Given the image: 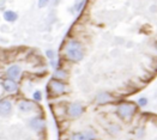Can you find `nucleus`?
I'll return each instance as SVG.
<instances>
[{
    "instance_id": "nucleus-1",
    "label": "nucleus",
    "mask_w": 157,
    "mask_h": 140,
    "mask_svg": "<svg viewBox=\"0 0 157 140\" xmlns=\"http://www.w3.org/2000/svg\"><path fill=\"white\" fill-rule=\"evenodd\" d=\"M64 55L72 62H79L84 58L83 44L77 40H68L64 47Z\"/></svg>"
},
{
    "instance_id": "nucleus-2",
    "label": "nucleus",
    "mask_w": 157,
    "mask_h": 140,
    "mask_svg": "<svg viewBox=\"0 0 157 140\" xmlns=\"http://www.w3.org/2000/svg\"><path fill=\"white\" fill-rule=\"evenodd\" d=\"M136 111V107L133 103H128V102H123L120 104H117L116 107V114L120 119H123L124 121H131L133 115Z\"/></svg>"
},
{
    "instance_id": "nucleus-3",
    "label": "nucleus",
    "mask_w": 157,
    "mask_h": 140,
    "mask_svg": "<svg viewBox=\"0 0 157 140\" xmlns=\"http://www.w3.org/2000/svg\"><path fill=\"white\" fill-rule=\"evenodd\" d=\"M48 89L55 96H61V95H64V93H66L67 90H68L67 84L64 80H59V79H55V78L49 80Z\"/></svg>"
},
{
    "instance_id": "nucleus-4",
    "label": "nucleus",
    "mask_w": 157,
    "mask_h": 140,
    "mask_svg": "<svg viewBox=\"0 0 157 140\" xmlns=\"http://www.w3.org/2000/svg\"><path fill=\"white\" fill-rule=\"evenodd\" d=\"M83 113H84V107H83L81 103L74 102V103H71V104L67 106L66 115H68V117L72 119V120L81 117Z\"/></svg>"
},
{
    "instance_id": "nucleus-5",
    "label": "nucleus",
    "mask_w": 157,
    "mask_h": 140,
    "mask_svg": "<svg viewBox=\"0 0 157 140\" xmlns=\"http://www.w3.org/2000/svg\"><path fill=\"white\" fill-rule=\"evenodd\" d=\"M13 109V104L11 100L9 98H1L0 100V116L1 117H7L11 115Z\"/></svg>"
},
{
    "instance_id": "nucleus-6",
    "label": "nucleus",
    "mask_w": 157,
    "mask_h": 140,
    "mask_svg": "<svg viewBox=\"0 0 157 140\" xmlns=\"http://www.w3.org/2000/svg\"><path fill=\"white\" fill-rule=\"evenodd\" d=\"M1 86H3L4 91L7 92V93H15V92L18 91V84H17V81L13 80V79H10V78H5L3 80V83H1Z\"/></svg>"
},
{
    "instance_id": "nucleus-7",
    "label": "nucleus",
    "mask_w": 157,
    "mask_h": 140,
    "mask_svg": "<svg viewBox=\"0 0 157 140\" xmlns=\"http://www.w3.org/2000/svg\"><path fill=\"white\" fill-rule=\"evenodd\" d=\"M29 127L35 130V132H41L43 128H45V121L41 119V117H32L30 121H29Z\"/></svg>"
},
{
    "instance_id": "nucleus-8",
    "label": "nucleus",
    "mask_w": 157,
    "mask_h": 140,
    "mask_svg": "<svg viewBox=\"0 0 157 140\" xmlns=\"http://www.w3.org/2000/svg\"><path fill=\"white\" fill-rule=\"evenodd\" d=\"M21 73H22V68H21L19 65H11V66L6 70V75H7V78L13 79V80H17V79L21 77Z\"/></svg>"
},
{
    "instance_id": "nucleus-9",
    "label": "nucleus",
    "mask_w": 157,
    "mask_h": 140,
    "mask_svg": "<svg viewBox=\"0 0 157 140\" xmlns=\"http://www.w3.org/2000/svg\"><path fill=\"white\" fill-rule=\"evenodd\" d=\"M17 107H18V109H19L22 113H30V111L34 110L35 103L31 102V101H29V100H21V101L18 102Z\"/></svg>"
},
{
    "instance_id": "nucleus-10",
    "label": "nucleus",
    "mask_w": 157,
    "mask_h": 140,
    "mask_svg": "<svg viewBox=\"0 0 157 140\" xmlns=\"http://www.w3.org/2000/svg\"><path fill=\"white\" fill-rule=\"evenodd\" d=\"M113 100V96L110 95L109 92H106V91H103V92H100L98 95L96 96V102L98 103V104H107V103H109L110 101Z\"/></svg>"
},
{
    "instance_id": "nucleus-11",
    "label": "nucleus",
    "mask_w": 157,
    "mask_h": 140,
    "mask_svg": "<svg viewBox=\"0 0 157 140\" xmlns=\"http://www.w3.org/2000/svg\"><path fill=\"white\" fill-rule=\"evenodd\" d=\"M4 19L9 23H13L18 19V15L12 10H7V11L4 12Z\"/></svg>"
},
{
    "instance_id": "nucleus-12",
    "label": "nucleus",
    "mask_w": 157,
    "mask_h": 140,
    "mask_svg": "<svg viewBox=\"0 0 157 140\" xmlns=\"http://www.w3.org/2000/svg\"><path fill=\"white\" fill-rule=\"evenodd\" d=\"M68 77L67 72L64 70V68H56L55 72H54V78L55 79H59V80H66Z\"/></svg>"
},
{
    "instance_id": "nucleus-13",
    "label": "nucleus",
    "mask_w": 157,
    "mask_h": 140,
    "mask_svg": "<svg viewBox=\"0 0 157 140\" xmlns=\"http://www.w3.org/2000/svg\"><path fill=\"white\" fill-rule=\"evenodd\" d=\"M83 133L85 134V136H87V139L88 140H95L96 138H97V134H96V132L90 127V128H87L85 130H83Z\"/></svg>"
},
{
    "instance_id": "nucleus-14",
    "label": "nucleus",
    "mask_w": 157,
    "mask_h": 140,
    "mask_svg": "<svg viewBox=\"0 0 157 140\" xmlns=\"http://www.w3.org/2000/svg\"><path fill=\"white\" fill-rule=\"evenodd\" d=\"M71 140H88L85 134L83 132H77V133H73L72 134V138Z\"/></svg>"
},
{
    "instance_id": "nucleus-15",
    "label": "nucleus",
    "mask_w": 157,
    "mask_h": 140,
    "mask_svg": "<svg viewBox=\"0 0 157 140\" xmlns=\"http://www.w3.org/2000/svg\"><path fill=\"white\" fill-rule=\"evenodd\" d=\"M42 92L40 91V90H36L34 93H32V100L35 101V102H41L42 101Z\"/></svg>"
},
{
    "instance_id": "nucleus-16",
    "label": "nucleus",
    "mask_w": 157,
    "mask_h": 140,
    "mask_svg": "<svg viewBox=\"0 0 157 140\" xmlns=\"http://www.w3.org/2000/svg\"><path fill=\"white\" fill-rule=\"evenodd\" d=\"M147 97H140L138 98V106L139 107H146L147 106Z\"/></svg>"
},
{
    "instance_id": "nucleus-17",
    "label": "nucleus",
    "mask_w": 157,
    "mask_h": 140,
    "mask_svg": "<svg viewBox=\"0 0 157 140\" xmlns=\"http://www.w3.org/2000/svg\"><path fill=\"white\" fill-rule=\"evenodd\" d=\"M84 4H85V0H81V1H78L77 3V5H76V12H81L82 11V9H83V6H84Z\"/></svg>"
},
{
    "instance_id": "nucleus-18",
    "label": "nucleus",
    "mask_w": 157,
    "mask_h": 140,
    "mask_svg": "<svg viewBox=\"0 0 157 140\" xmlns=\"http://www.w3.org/2000/svg\"><path fill=\"white\" fill-rule=\"evenodd\" d=\"M49 3H51V0H38V7L40 9H43V7H46V6H48L49 5Z\"/></svg>"
},
{
    "instance_id": "nucleus-19",
    "label": "nucleus",
    "mask_w": 157,
    "mask_h": 140,
    "mask_svg": "<svg viewBox=\"0 0 157 140\" xmlns=\"http://www.w3.org/2000/svg\"><path fill=\"white\" fill-rule=\"evenodd\" d=\"M46 55H47V58H48L49 60H52V59H55V58H56V54H55V52H54L53 49H48V51L46 52Z\"/></svg>"
},
{
    "instance_id": "nucleus-20",
    "label": "nucleus",
    "mask_w": 157,
    "mask_h": 140,
    "mask_svg": "<svg viewBox=\"0 0 157 140\" xmlns=\"http://www.w3.org/2000/svg\"><path fill=\"white\" fill-rule=\"evenodd\" d=\"M51 61V66L53 67V68H56L58 67V61H56V58L55 59H52V60H49Z\"/></svg>"
}]
</instances>
